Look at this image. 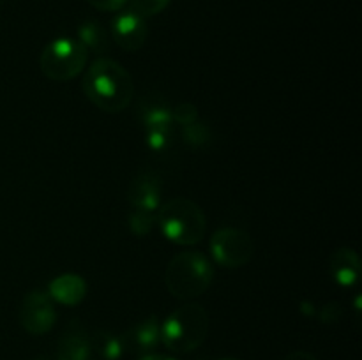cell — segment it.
<instances>
[{"label":"cell","instance_id":"cell-1","mask_svg":"<svg viewBox=\"0 0 362 360\" xmlns=\"http://www.w3.org/2000/svg\"><path fill=\"white\" fill-rule=\"evenodd\" d=\"M85 95L99 109L119 113L131 104L134 83L131 74L112 59H95L83 78Z\"/></svg>","mask_w":362,"mask_h":360},{"label":"cell","instance_id":"cell-2","mask_svg":"<svg viewBox=\"0 0 362 360\" xmlns=\"http://www.w3.org/2000/svg\"><path fill=\"white\" fill-rule=\"evenodd\" d=\"M214 279V267L204 253L184 251L173 256L165 270V284L175 299L191 300L200 296Z\"/></svg>","mask_w":362,"mask_h":360},{"label":"cell","instance_id":"cell-3","mask_svg":"<svg viewBox=\"0 0 362 360\" xmlns=\"http://www.w3.org/2000/svg\"><path fill=\"white\" fill-rule=\"evenodd\" d=\"M158 222L161 232L179 246H193L204 240L207 217L189 198H172L159 207Z\"/></svg>","mask_w":362,"mask_h":360},{"label":"cell","instance_id":"cell-4","mask_svg":"<svg viewBox=\"0 0 362 360\" xmlns=\"http://www.w3.org/2000/svg\"><path fill=\"white\" fill-rule=\"evenodd\" d=\"M209 332V314L200 304L177 307L159 327V335L170 352L189 353L202 346Z\"/></svg>","mask_w":362,"mask_h":360},{"label":"cell","instance_id":"cell-5","mask_svg":"<svg viewBox=\"0 0 362 360\" xmlns=\"http://www.w3.org/2000/svg\"><path fill=\"white\" fill-rule=\"evenodd\" d=\"M88 52L78 39L59 37L45 46L39 56L42 74L52 81H69L85 69Z\"/></svg>","mask_w":362,"mask_h":360},{"label":"cell","instance_id":"cell-6","mask_svg":"<svg viewBox=\"0 0 362 360\" xmlns=\"http://www.w3.org/2000/svg\"><path fill=\"white\" fill-rule=\"evenodd\" d=\"M255 244L250 233L239 228H221L211 239V253L219 265L244 267L253 258Z\"/></svg>","mask_w":362,"mask_h":360},{"label":"cell","instance_id":"cell-7","mask_svg":"<svg viewBox=\"0 0 362 360\" xmlns=\"http://www.w3.org/2000/svg\"><path fill=\"white\" fill-rule=\"evenodd\" d=\"M55 307L46 292H30L25 295L20 309V321L27 332L34 335L46 334L55 325Z\"/></svg>","mask_w":362,"mask_h":360},{"label":"cell","instance_id":"cell-8","mask_svg":"<svg viewBox=\"0 0 362 360\" xmlns=\"http://www.w3.org/2000/svg\"><path fill=\"white\" fill-rule=\"evenodd\" d=\"M110 35L117 42V46H120L124 52L133 53L141 49V46L147 41L148 27L144 18L127 9L113 18L112 27H110Z\"/></svg>","mask_w":362,"mask_h":360},{"label":"cell","instance_id":"cell-9","mask_svg":"<svg viewBox=\"0 0 362 360\" xmlns=\"http://www.w3.org/2000/svg\"><path fill=\"white\" fill-rule=\"evenodd\" d=\"M127 198H129V203L133 205L136 212L154 214L161 207V182H159V176L152 172L140 173L131 182Z\"/></svg>","mask_w":362,"mask_h":360},{"label":"cell","instance_id":"cell-10","mask_svg":"<svg viewBox=\"0 0 362 360\" xmlns=\"http://www.w3.org/2000/svg\"><path fill=\"white\" fill-rule=\"evenodd\" d=\"M172 112L163 106H154L145 113V126H147V143L156 152L163 150L168 145L172 136Z\"/></svg>","mask_w":362,"mask_h":360},{"label":"cell","instance_id":"cell-11","mask_svg":"<svg viewBox=\"0 0 362 360\" xmlns=\"http://www.w3.org/2000/svg\"><path fill=\"white\" fill-rule=\"evenodd\" d=\"M48 295L64 306H76L87 295V284L80 275H60L49 282Z\"/></svg>","mask_w":362,"mask_h":360},{"label":"cell","instance_id":"cell-12","mask_svg":"<svg viewBox=\"0 0 362 360\" xmlns=\"http://www.w3.org/2000/svg\"><path fill=\"white\" fill-rule=\"evenodd\" d=\"M332 277L343 286H350L359 279L361 274V261L356 251L352 249H339L332 254L331 260Z\"/></svg>","mask_w":362,"mask_h":360},{"label":"cell","instance_id":"cell-13","mask_svg":"<svg viewBox=\"0 0 362 360\" xmlns=\"http://www.w3.org/2000/svg\"><path fill=\"white\" fill-rule=\"evenodd\" d=\"M110 37L108 30L95 20H87L78 27V41L87 52L105 53L110 48Z\"/></svg>","mask_w":362,"mask_h":360},{"label":"cell","instance_id":"cell-14","mask_svg":"<svg viewBox=\"0 0 362 360\" xmlns=\"http://www.w3.org/2000/svg\"><path fill=\"white\" fill-rule=\"evenodd\" d=\"M88 353H90L88 339L80 332H69L60 339L57 360H87Z\"/></svg>","mask_w":362,"mask_h":360},{"label":"cell","instance_id":"cell-15","mask_svg":"<svg viewBox=\"0 0 362 360\" xmlns=\"http://www.w3.org/2000/svg\"><path fill=\"white\" fill-rule=\"evenodd\" d=\"M131 337H133V342L144 352H148V349L156 348L158 341L161 339L159 335V325L156 321V318H148V320H144L141 323H138L136 327L131 332Z\"/></svg>","mask_w":362,"mask_h":360},{"label":"cell","instance_id":"cell-16","mask_svg":"<svg viewBox=\"0 0 362 360\" xmlns=\"http://www.w3.org/2000/svg\"><path fill=\"white\" fill-rule=\"evenodd\" d=\"M170 0H127V9L133 11L134 14L145 18H152L165 11L168 7Z\"/></svg>","mask_w":362,"mask_h":360},{"label":"cell","instance_id":"cell-17","mask_svg":"<svg viewBox=\"0 0 362 360\" xmlns=\"http://www.w3.org/2000/svg\"><path fill=\"white\" fill-rule=\"evenodd\" d=\"M95 348L101 353L103 359L117 360L122 355V342L112 334H101L95 339Z\"/></svg>","mask_w":362,"mask_h":360},{"label":"cell","instance_id":"cell-18","mask_svg":"<svg viewBox=\"0 0 362 360\" xmlns=\"http://www.w3.org/2000/svg\"><path fill=\"white\" fill-rule=\"evenodd\" d=\"M197 108H194L193 104H187V102L177 106L172 113V119L177 120L179 124H182V126L197 122Z\"/></svg>","mask_w":362,"mask_h":360},{"label":"cell","instance_id":"cell-19","mask_svg":"<svg viewBox=\"0 0 362 360\" xmlns=\"http://www.w3.org/2000/svg\"><path fill=\"white\" fill-rule=\"evenodd\" d=\"M87 2L99 11H119L126 6L127 0H87Z\"/></svg>","mask_w":362,"mask_h":360},{"label":"cell","instance_id":"cell-20","mask_svg":"<svg viewBox=\"0 0 362 360\" xmlns=\"http://www.w3.org/2000/svg\"><path fill=\"white\" fill-rule=\"evenodd\" d=\"M283 360H317V356H313L308 352H293L290 355H286Z\"/></svg>","mask_w":362,"mask_h":360},{"label":"cell","instance_id":"cell-21","mask_svg":"<svg viewBox=\"0 0 362 360\" xmlns=\"http://www.w3.org/2000/svg\"><path fill=\"white\" fill-rule=\"evenodd\" d=\"M141 360H173V359H166V356H159V355H147Z\"/></svg>","mask_w":362,"mask_h":360},{"label":"cell","instance_id":"cell-22","mask_svg":"<svg viewBox=\"0 0 362 360\" xmlns=\"http://www.w3.org/2000/svg\"><path fill=\"white\" fill-rule=\"evenodd\" d=\"M221 360H233V359H221Z\"/></svg>","mask_w":362,"mask_h":360},{"label":"cell","instance_id":"cell-23","mask_svg":"<svg viewBox=\"0 0 362 360\" xmlns=\"http://www.w3.org/2000/svg\"><path fill=\"white\" fill-rule=\"evenodd\" d=\"M37 360H48V359H37Z\"/></svg>","mask_w":362,"mask_h":360},{"label":"cell","instance_id":"cell-24","mask_svg":"<svg viewBox=\"0 0 362 360\" xmlns=\"http://www.w3.org/2000/svg\"><path fill=\"white\" fill-rule=\"evenodd\" d=\"M0 2H2V0H0Z\"/></svg>","mask_w":362,"mask_h":360}]
</instances>
